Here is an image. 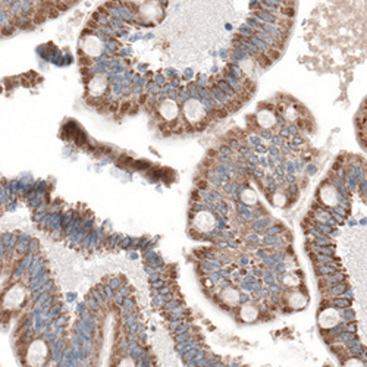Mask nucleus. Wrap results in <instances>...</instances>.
I'll list each match as a JSON object with an SVG mask.
<instances>
[{
	"label": "nucleus",
	"mask_w": 367,
	"mask_h": 367,
	"mask_svg": "<svg viewBox=\"0 0 367 367\" xmlns=\"http://www.w3.org/2000/svg\"><path fill=\"white\" fill-rule=\"evenodd\" d=\"M306 303H307L306 297H303L301 294H292V296L289 297V304H291V307H294V309L304 307Z\"/></svg>",
	"instance_id": "13"
},
{
	"label": "nucleus",
	"mask_w": 367,
	"mask_h": 367,
	"mask_svg": "<svg viewBox=\"0 0 367 367\" xmlns=\"http://www.w3.org/2000/svg\"><path fill=\"white\" fill-rule=\"evenodd\" d=\"M273 203H275L276 206H283V203H285V197L281 196V194H275V197H273Z\"/></svg>",
	"instance_id": "17"
},
{
	"label": "nucleus",
	"mask_w": 367,
	"mask_h": 367,
	"mask_svg": "<svg viewBox=\"0 0 367 367\" xmlns=\"http://www.w3.org/2000/svg\"><path fill=\"white\" fill-rule=\"evenodd\" d=\"M204 115H206L204 107H203V104L198 100L190 99L185 101V104H183V116H185V119L188 122L197 124L200 121H203Z\"/></svg>",
	"instance_id": "2"
},
{
	"label": "nucleus",
	"mask_w": 367,
	"mask_h": 367,
	"mask_svg": "<svg viewBox=\"0 0 367 367\" xmlns=\"http://www.w3.org/2000/svg\"><path fill=\"white\" fill-rule=\"evenodd\" d=\"M24 300H25V289L19 285H15L6 292V296L3 298V306L6 309H15L21 306Z\"/></svg>",
	"instance_id": "3"
},
{
	"label": "nucleus",
	"mask_w": 367,
	"mask_h": 367,
	"mask_svg": "<svg viewBox=\"0 0 367 367\" xmlns=\"http://www.w3.org/2000/svg\"><path fill=\"white\" fill-rule=\"evenodd\" d=\"M214 216L210 212H200L194 217V226L201 232H209L214 228Z\"/></svg>",
	"instance_id": "5"
},
{
	"label": "nucleus",
	"mask_w": 367,
	"mask_h": 367,
	"mask_svg": "<svg viewBox=\"0 0 367 367\" xmlns=\"http://www.w3.org/2000/svg\"><path fill=\"white\" fill-rule=\"evenodd\" d=\"M257 316H259V311L253 306H244L241 309V319L245 322H253L257 319Z\"/></svg>",
	"instance_id": "11"
},
{
	"label": "nucleus",
	"mask_w": 367,
	"mask_h": 367,
	"mask_svg": "<svg viewBox=\"0 0 367 367\" xmlns=\"http://www.w3.org/2000/svg\"><path fill=\"white\" fill-rule=\"evenodd\" d=\"M242 201L244 203H247V204H253L257 201V196H255L254 191H251V190H245L244 193H242Z\"/></svg>",
	"instance_id": "14"
},
{
	"label": "nucleus",
	"mask_w": 367,
	"mask_h": 367,
	"mask_svg": "<svg viewBox=\"0 0 367 367\" xmlns=\"http://www.w3.org/2000/svg\"><path fill=\"white\" fill-rule=\"evenodd\" d=\"M49 348L43 341H34L28 348L27 353V363L31 367H42L47 360Z\"/></svg>",
	"instance_id": "1"
},
{
	"label": "nucleus",
	"mask_w": 367,
	"mask_h": 367,
	"mask_svg": "<svg viewBox=\"0 0 367 367\" xmlns=\"http://www.w3.org/2000/svg\"><path fill=\"white\" fill-rule=\"evenodd\" d=\"M320 197H322V201L327 204V206H334L337 204L338 201V196H337V191L332 188V187H325L320 193Z\"/></svg>",
	"instance_id": "9"
},
{
	"label": "nucleus",
	"mask_w": 367,
	"mask_h": 367,
	"mask_svg": "<svg viewBox=\"0 0 367 367\" xmlns=\"http://www.w3.org/2000/svg\"><path fill=\"white\" fill-rule=\"evenodd\" d=\"M159 113L162 115V118H163L165 121L169 122V121L176 119V116H178V113H179V107H178V104H176L173 100L166 99L160 103V106H159Z\"/></svg>",
	"instance_id": "6"
},
{
	"label": "nucleus",
	"mask_w": 367,
	"mask_h": 367,
	"mask_svg": "<svg viewBox=\"0 0 367 367\" xmlns=\"http://www.w3.org/2000/svg\"><path fill=\"white\" fill-rule=\"evenodd\" d=\"M119 367H135L134 364V360L131 357H125L121 363H119Z\"/></svg>",
	"instance_id": "16"
},
{
	"label": "nucleus",
	"mask_w": 367,
	"mask_h": 367,
	"mask_svg": "<svg viewBox=\"0 0 367 367\" xmlns=\"http://www.w3.org/2000/svg\"><path fill=\"white\" fill-rule=\"evenodd\" d=\"M344 367H366L360 360H357V358H351L350 361H347L345 363V366Z\"/></svg>",
	"instance_id": "15"
},
{
	"label": "nucleus",
	"mask_w": 367,
	"mask_h": 367,
	"mask_svg": "<svg viewBox=\"0 0 367 367\" xmlns=\"http://www.w3.org/2000/svg\"><path fill=\"white\" fill-rule=\"evenodd\" d=\"M257 119H259V124L263 128H270L275 124V116H273V113L269 112V111H262V112L259 113Z\"/></svg>",
	"instance_id": "10"
},
{
	"label": "nucleus",
	"mask_w": 367,
	"mask_h": 367,
	"mask_svg": "<svg viewBox=\"0 0 367 367\" xmlns=\"http://www.w3.org/2000/svg\"><path fill=\"white\" fill-rule=\"evenodd\" d=\"M238 292L234 289V288H226L224 291V300H225L228 304H237L238 303Z\"/></svg>",
	"instance_id": "12"
},
{
	"label": "nucleus",
	"mask_w": 367,
	"mask_h": 367,
	"mask_svg": "<svg viewBox=\"0 0 367 367\" xmlns=\"http://www.w3.org/2000/svg\"><path fill=\"white\" fill-rule=\"evenodd\" d=\"M107 88V78L104 75H96L88 83V93L94 97L101 96Z\"/></svg>",
	"instance_id": "7"
},
{
	"label": "nucleus",
	"mask_w": 367,
	"mask_h": 367,
	"mask_svg": "<svg viewBox=\"0 0 367 367\" xmlns=\"http://www.w3.org/2000/svg\"><path fill=\"white\" fill-rule=\"evenodd\" d=\"M339 322L338 311L334 309H327V310L322 311V314L319 316V325L325 329H331L337 325Z\"/></svg>",
	"instance_id": "8"
},
{
	"label": "nucleus",
	"mask_w": 367,
	"mask_h": 367,
	"mask_svg": "<svg viewBox=\"0 0 367 367\" xmlns=\"http://www.w3.org/2000/svg\"><path fill=\"white\" fill-rule=\"evenodd\" d=\"M101 49H103V43L96 35H88L83 40V52L87 56H99L101 53Z\"/></svg>",
	"instance_id": "4"
}]
</instances>
